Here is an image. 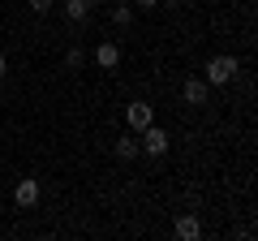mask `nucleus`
I'll use <instances>...</instances> for the list:
<instances>
[{"instance_id":"nucleus-1","label":"nucleus","mask_w":258,"mask_h":241,"mask_svg":"<svg viewBox=\"0 0 258 241\" xmlns=\"http://www.w3.org/2000/svg\"><path fill=\"white\" fill-rule=\"evenodd\" d=\"M237 74H241L237 56H211V61H207V86H224V82H232Z\"/></svg>"},{"instance_id":"nucleus-2","label":"nucleus","mask_w":258,"mask_h":241,"mask_svg":"<svg viewBox=\"0 0 258 241\" xmlns=\"http://www.w3.org/2000/svg\"><path fill=\"white\" fill-rule=\"evenodd\" d=\"M138 147H142V155H164V151H168V134L159 130L155 120H151L147 130H142V138H138Z\"/></svg>"},{"instance_id":"nucleus-3","label":"nucleus","mask_w":258,"mask_h":241,"mask_svg":"<svg viewBox=\"0 0 258 241\" xmlns=\"http://www.w3.org/2000/svg\"><path fill=\"white\" fill-rule=\"evenodd\" d=\"M125 120H129V130H134V134H142L151 120H155V112H151V103H147V99H134V103L125 108Z\"/></svg>"},{"instance_id":"nucleus-4","label":"nucleus","mask_w":258,"mask_h":241,"mask_svg":"<svg viewBox=\"0 0 258 241\" xmlns=\"http://www.w3.org/2000/svg\"><path fill=\"white\" fill-rule=\"evenodd\" d=\"M39 194H43V190H39V181H35V176H26V181H18V190H13V203L30 211V207H39Z\"/></svg>"},{"instance_id":"nucleus-5","label":"nucleus","mask_w":258,"mask_h":241,"mask_svg":"<svg viewBox=\"0 0 258 241\" xmlns=\"http://www.w3.org/2000/svg\"><path fill=\"white\" fill-rule=\"evenodd\" d=\"M181 95H185V103H194V108H203V103H207V95H211V86H207V78H185Z\"/></svg>"},{"instance_id":"nucleus-6","label":"nucleus","mask_w":258,"mask_h":241,"mask_svg":"<svg viewBox=\"0 0 258 241\" xmlns=\"http://www.w3.org/2000/svg\"><path fill=\"white\" fill-rule=\"evenodd\" d=\"M95 65H99V69H116L120 65V43H112V39L95 43Z\"/></svg>"},{"instance_id":"nucleus-7","label":"nucleus","mask_w":258,"mask_h":241,"mask_svg":"<svg viewBox=\"0 0 258 241\" xmlns=\"http://www.w3.org/2000/svg\"><path fill=\"white\" fill-rule=\"evenodd\" d=\"M60 9H64V18H69V22H86V18H91V9H95V0H60Z\"/></svg>"},{"instance_id":"nucleus-8","label":"nucleus","mask_w":258,"mask_h":241,"mask_svg":"<svg viewBox=\"0 0 258 241\" xmlns=\"http://www.w3.org/2000/svg\"><path fill=\"white\" fill-rule=\"evenodd\" d=\"M172 232H176L181 241H194V237H203V220H198V215H181Z\"/></svg>"},{"instance_id":"nucleus-9","label":"nucleus","mask_w":258,"mask_h":241,"mask_svg":"<svg viewBox=\"0 0 258 241\" xmlns=\"http://www.w3.org/2000/svg\"><path fill=\"white\" fill-rule=\"evenodd\" d=\"M116 155H120V159H138V155H142V147H138V138H134V130H129L125 138H116Z\"/></svg>"},{"instance_id":"nucleus-10","label":"nucleus","mask_w":258,"mask_h":241,"mask_svg":"<svg viewBox=\"0 0 258 241\" xmlns=\"http://www.w3.org/2000/svg\"><path fill=\"white\" fill-rule=\"evenodd\" d=\"M86 65V52L82 47H69V52H64V69H82Z\"/></svg>"},{"instance_id":"nucleus-11","label":"nucleus","mask_w":258,"mask_h":241,"mask_svg":"<svg viewBox=\"0 0 258 241\" xmlns=\"http://www.w3.org/2000/svg\"><path fill=\"white\" fill-rule=\"evenodd\" d=\"M112 22H116V26H129V22H134V5H116V9H112Z\"/></svg>"},{"instance_id":"nucleus-12","label":"nucleus","mask_w":258,"mask_h":241,"mask_svg":"<svg viewBox=\"0 0 258 241\" xmlns=\"http://www.w3.org/2000/svg\"><path fill=\"white\" fill-rule=\"evenodd\" d=\"M26 5H30L35 13H47V9H52V0H26Z\"/></svg>"},{"instance_id":"nucleus-13","label":"nucleus","mask_w":258,"mask_h":241,"mask_svg":"<svg viewBox=\"0 0 258 241\" xmlns=\"http://www.w3.org/2000/svg\"><path fill=\"white\" fill-rule=\"evenodd\" d=\"M159 0H134V9H155Z\"/></svg>"},{"instance_id":"nucleus-14","label":"nucleus","mask_w":258,"mask_h":241,"mask_svg":"<svg viewBox=\"0 0 258 241\" xmlns=\"http://www.w3.org/2000/svg\"><path fill=\"white\" fill-rule=\"evenodd\" d=\"M5 74H9V61H5V52H0V78H5Z\"/></svg>"},{"instance_id":"nucleus-15","label":"nucleus","mask_w":258,"mask_h":241,"mask_svg":"<svg viewBox=\"0 0 258 241\" xmlns=\"http://www.w3.org/2000/svg\"><path fill=\"white\" fill-rule=\"evenodd\" d=\"M159 5H172V9H176V5H185V0H159Z\"/></svg>"}]
</instances>
